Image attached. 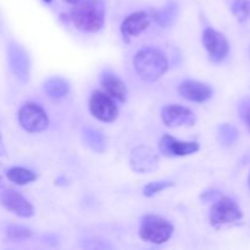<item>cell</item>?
Wrapping results in <instances>:
<instances>
[{
	"instance_id": "cell-1",
	"label": "cell",
	"mask_w": 250,
	"mask_h": 250,
	"mask_svg": "<svg viewBox=\"0 0 250 250\" xmlns=\"http://www.w3.org/2000/svg\"><path fill=\"white\" fill-rule=\"evenodd\" d=\"M104 0H78L71 10V20L76 28L83 32H98L105 23Z\"/></svg>"
},
{
	"instance_id": "cell-2",
	"label": "cell",
	"mask_w": 250,
	"mask_h": 250,
	"mask_svg": "<svg viewBox=\"0 0 250 250\" xmlns=\"http://www.w3.org/2000/svg\"><path fill=\"white\" fill-rule=\"evenodd\" d=\"M137 75L146 82H154L163 77L168 70V61L159 49L146 46L136 54L133 59Z\"/></svg>"
},
{
	"instance_id": "cell-3",
	"label": "cell",
	"mask_w": 250,
	"mask_h": 250,
	"mask_svg": "<svg viewBox=\"0 0 250 250\" xmlns=\"http://www.w3.org/2000/svg\"><path fill=\"white\" fill-rule=\"evenodd\" d=\"M175 227L168 220L160 215H144L139 226V237L144 242L153 244H164L172 237Z\"/></svg>"
},
{
	"instance_id": "cell-4",
	"label": "cell",
	"mask_w": 250,
	"mask_h": 250,
	"mask_svg": "<svg viewBox=\"0 0 250 250\" xmlns=\"http://www.w3.org/2000/svg\"><path fill=\"white\" fill-rule=\"evenodd\" d=\"M243 217L239 205L229 197H220L210 210V224L214 227L234 224Z\"/></svg>"
},
{
	"instance_id": "cell-5",
	"label": "cell",
	"mask_w": 250,
	"mask_h": 250,
	"mask_svg": "<svg viewBox=\"0 0 250 250\" xmlns=\"http://www.w3.org/2000/svg\"><path fill=\"white\" fill-rule=\"evenodd\" d=\"M19 122L28 133H39L48 127L49 119L43 107L34 103H26L19 110Z\"/></svg>"
},
{
	"instance_id": "cell-6",
	"label": "cell",
	"mask_w": 250,
	"mask_h": 250,
	"mask_svg": "<svg viewBox=\"0 0 250 250\" xmlns=\"http://www.w3.org/2000/svg\"><path fill=\"white\" fill-rule=\"evenodd\" d=\"M90 114L103 122H112L119 116L114 99L102 90H94L89 99Z\"/></svg>"
},
{
	"instance_id": "cell-7",
	"label": "cell",
	"mask_w": 250,
	"mask_h": 250,
	"mask_svg": "<svg viewBox=\"0 0 250 250\" xmlns=\"http://www.w3.org/2000/svg\"><path fill=\"white\" fill-rule=\"evenodd\" d=\"M7 60H9L10 70L15 77L22 83H26L31 71V61L26 49L20 44L11 43L7 48Z\"/></svg>"
},
{
	"instance_id": "cell-8",
	"label": "cell",
	"mask_w": 250,
	"mask_h": 250,
	"mask_svg": "<svg viewBox=\"0 0 250 250\" xmlns=\"http://www.w3.org/2000/svg\"><path fill=\"white\" fill-rule=\"evenodd\" d=\"M129 165L137 173H150L159 167V155L151 148L138 146L132 149Z\"/></svg>"
},
{
	"instance_id": "cell-9",
	"label": "cell",
	"mask_w": 250,
	"mask_h": 250,
	"mask_svg": "<svg viewBox=\"0 0 250 250\" xmlns=\"http://www.w3.org/2000/svg\"><path fill=\"white\" fill-rule=\"evenodd\" d=\"M203 44L212 62H221L229 50V41L222 33L214 28H205L203 32Z\"/></svg>"
},
{
	"instance_id": "cell-10",
	"label": "cell",
	"mask_w": 250,
	"mask_h": 250,
	"mask_svg": "<svg viewBox=\"0 0 250 250\" xmlns=\"http://www.w3.org/2000/svg\"><path fill=\"white\" fill-rule=\"evenodd\" d=\"M0 204L16 216L28 219L34 215V209L31 203L22 194L14 189H4L0 193Z\"/></svg>"
},
{
	"instance_id": "cell-11",
	"label": "cell",
	"mask_w": 250,
	"mask_h": 250,
	"mask_svg": "<svg viewBox=\"0 0 250 250\" xmlns=\"http://www.w3.org/2000/svg\"><path fill=\"white\" fill-rule=\"evenodd\" d=\"M161 119L168 128H177L183 126H193L195 124V115L192 110L182 105H167L161 111Z\"/></svg>"
},
{
	"instance_id": "cell-12",
	"label": "cell",
	"mask_w": 250,
	"mask_h": 250,
	"mask_svg": "<svg viewBox=\"0 0 250 250\" xmlns=\"http://www.w3.org/2000/svg\"><path fill=\"white\" fill-rule=\"evenodd\" d=\"M199 148L200 146L197 142L178 141L177 138L168 136V134H165L159 143L160 151L168 158L192 155V154L197 153Z\"/></svg>"
},
{
	"instance_id": "cell-13",
	"label": "cell",
	"mask_w": 250,
	"mask_h": 250,
	"mask_svg": "<svg viewBox=\"0 0 250 250\" xmlns=\"http://www.w3.org/2000/svg\"><path fill=\"white\" fill-rule=\"evenodd\" d=\"M212 88L207 83L188 80L178 85V94L194 103H204L212 97Z\"/></svg>"
},
{
	"instance_id": "cell-14",
	"label": "cell",
	"mask_w": 250,
	"mask_h": 250,
	"mask_svg": "<svg viewBox=\"0 0 250 250\" xmlns=\"http://www.w3.org/2000/svg\"><path fill=\"white\" fill-rule=\"evenodd\" d=\"M150 24V16L144 11H137L128 15L121 24V33L124 38L138 37Z\"/></svg>"
},
{
	"instance_id": "cell-15",
	"label": "cell",
	"mask_w": 250,
	"mask_h": 250,
	"mask_svg": "<svg viewBox=\"0 0 250 250\" xmlns=\"http://www.w3.org/2000/svg\"><path fill=\"white\" fill-rule=\"evenodd\" d=\"M102 85L104 88V92L107 95L112 98V99H116L119 102H126L127 95V87L124 83V81L119 77L117 75H115L111 71H105L102 75Z\"/></svg>"
},
{
	"instance_id": "cell-16",
	"label": "cell",
	"mask_w": 250,
	"mask_h": 250,
	"mask_svg": "<svg viewBox=\"0 0 250 250\" xmlns=\"http://www.w3.org/2000/svg\"><path fill=\"white\" fill-rule=\"evenodd\" d=\"M44 90L48 94V97L53 99H61L65 98L70 92V83L62 77H50L44 83Z\"/></svg>"
},
{
	"instance_id": "cell-17",
	"label": "cell",
	"mask_w": 250,
	"mask_h": 250,
	"mask_svg": "<svg viewBox=\"0 0 250 250\" xmlns=\"http://www.w3.org/2000/svg\"><path fill=\"white\" fill-rule=\"evenodd\" d=\"M178 16V5L175 1H168L164 9L154 11L153 19L163 28H168L175 23Z\"/></svg>"
},
{
	"instance_id": "cell-18",
	"label": "cell",
	"mask_w": 250,
	"mask_h": 250,
	"mask_svg": "<svg viewBox=\"0 0 250 250\" xmlns=\"http://www.w3.org/2000/svg\"><path fill=\"white\" fill-rule=\"evenodd\" d=\"M83 138L88 146L97 153H103L106 148V139H105L104 134L98 129L87 127L83 129Z\"/></svg>"
},
{
	"instance_id": "cell-19",
	"label": "cell",
	"mask_w": 250,
	"mask_h": 250,
	"mask_svg": "<svg viewBox=\"0 0 250 250\" xmlns=\"http://www.w3.org/2000/svg\"><path fill=\"white\" fill-rule=\"evenodd\" d=\"M7 180L17 186H26L37 180V175L33 171L24 167H11L6 172Z\"/></svg>"
},
{
	"instance_id": "cell-20",
	"label": "cell",
	"mask_w": 250,
	"mask_h": 250,
	"mask_svg": "<svg viewBox=\"0 0 250 250\" xmlns=\"http://www.w3.org/2000/svg\"><path fill=\"white\" fill-rule=\"evenodd\" d=\"M238 129L229 124L221 125L217 129V138H219L220 143L225 146H233L238 139Z\"/></svg>"
},
{
	"instance_id": "cell-21",
	"label": "cell",
	"mask_w": 250,
	"mask_h": 250,
	"mask_svg": "<svg viewBox=\"0 0 250 250\" xmlns=\"http://www.w3.org/2000/svg\"><path fill=\"white\" fill-rule=\"evenodd\" d=\"M31 229L22 225H12L6 229L7 238L11 241H22V239H28L32 237Z\"/></svg>"
},
{
	"instance_id": "cell-22",
	"label": "cell",
	"mask_w": 250,
	"mask_h": 250,
	"mask_svg": "<svg viewBox=\"0 0 250 250\" xmlns=\"http://www.w3.org/2000/svg\"><path fill=\"white\" fill-rule=\"evenodd\" d=\"M172 187H175V183L171 182V181H155V182L148 183V185L144 187L143 194L146 195V197L151 198L154 197V195L158 194V193Z\"/></svg>"
},
{
	"instance_id": "cell-23",
	"label": "cell",
	"mask_w": 250,
	"mask_h": 250,
	"mask_svg": "<svg viewBox=\"0 0 250 250\" xmlns=\"http://www.w3.org/2000/svg\"><path fill=\"white\" fill-rule=\"evenodd\" d=\"M232 12L241 22L247 21L250 16V1L249 0H234L232 4Z\"/></svg>"
},
{
	"instance_id": "cell-24",
	"label": "cell",
	"mask_w": 250,
	"mask_h": 250,
	"mask_svg": "<svg viewBox=\"0 0 250 250\" xmlns=\"http://www.w3.org/2000/svg\"><path fill=\"white\" fill-rule=\"evenodd\" d=\"M239 112H241V117L246 122L250 132V98H246V99L242 100L241 104H239Z\"/></svg>"
},
{
	"instance_id": "cell-25",
	"label": "cell",
	"mask_w": 250,
	"mask_h": 250,
	"mask_svg": "<svg viewBox=\"0 0 250 250\" xmlns=\"http://www.w3.org/2000/svg\"><path fill=\"white\" fill-rule=\"evenodd\" d=\"M220 197H221V193L216 189H207L202 194V199L204 202H216Z\"/></svg>"
},
{
	"instance_id": "cell-26",
	"label": "cell",
	"mask_w": 250,
	"mask_h": 250,
	"mask_svg": "<svg viewBox=\"0 0 250 250\" xmlns=\"http://www.w3.org/2000/svg\"><path fill=\"white\" fill-rule=\"evenodd\" d=\"M5 155H6V149H5L4 143H2L1 134H0V156H5Z\"/></svg>"
},
{
	"instance_id": "cell-27",
	"label": "cell",
	"mask_w": 250,
	"mask_h": 250,
	"mask_svg": "<svg viewBox=\"0 0 250 250\" xmlns=\"http://www.w3.org/2000/svg\"><path fill=\"white\" fill-rule=\"evenodd\" d=\"M65 1H67V2H71V4H75V2H77L78 0H65Z\"/></svg>"
},
{
	"instance_id": "cell-28",
	"label": "cell",
	"mask_w": 250,
	"mask_h": 250,
	"mask_svg": "<svg viewBox=\"0 0 250 250\" xmlns=\"http://www.w3.org/2000/svg\"><path fill=\"white\" fill-rule=\"evenodd\" d=\"M0 187H2V178H1V176H0Z\"/></svg>"
},
{
	"instance_id": "cell-29",
	"label": "cell",
	"mask_w": 250,
	"mask_h": 250,
	"mask_svg": "<svg viewBox=\"0 0 250 250\" xmlns=\"http://www.w3.org/2000/svg\"><path fill=\"white\" fill-rule=\"evenodd\" d=\"M43 1H45V2H51V0H43Z\"/></svg>"
},
{
	"instance_id": "cell-30",
	"label": "cell",
	"mask_w": 250,
	"mask_h": 250,
	"mask_svg": "<svg viewBox=\"0 0 250 250\" xmlns=\"http://www.w3.org/2000/svg\"><path fill=\"white\" fill-rule=\"evenodd\" d=\"M249 186H250V176H249Z\"/></svg>"
}]
</instances>
